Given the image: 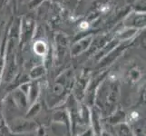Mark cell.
<instances>
[{"instance_id": "7a4b0ae2", "label": "cell", "mask_w": 146, "mask_h": 136, "mask_svg": "<svg viewBox=\"0 0 146 136\" xmlns=\"http://www.w3.org/2000/svg\"><path fill=\"white\" fill-rule=\"evenodd\" d=\"M116 133L118 136H133L129 126L126 123H120L116 125Z\"/></svg>"}, {"instance_id": "8992f818", "label": "cell", "mask_w": 146, "mask_h": 136, "mask_svg": "<svg viewBox=\"0 0 146 136\" xmlns=\"http://www.w3.org/2000/svg\"><path fill=\"white\" fill-rule=\"evenodd\" d=\"M102 136H113L111 133H107V132H105V131H103L102 132Z\"/></svg>"}, {"instance_id": "277c9868", "label": "cell", "mask_w": 146, "mask_h": 136, "mask_svg": "<svg viewBox=\"0 0 146 136\" xmlns=\"http://www.w3.org/2000/svg\"><path fill=\"white\" fill-rule=\"evenodd\" d=\"M38 92H39V89H38V85H32L31 88H30L29 91V100L30 102L33 103L35 100L37 98V95H38Z\"/></svg>"}, {"instance_id": "3957f363", "label": "cell", "mask_w": 146, "mask_h": 136, "mask_svg": "<svg viewBox=\"0 0 146 136\" xmlns=\"http://www.w3.org/2000/svg\"><path fill=\"white\" fill-rule=\"evenodd\" d=\"M15 98H16V101L17 103L20 105V106H22L23 108L26 107L27 105V95L25 94L21 89H18L16 91V94H15Z\"/></svg>"}, {"instance_id": "6da1fadb", "label": "cell", "mask_w": 146, "mask_h": 136, "mask_svg": "<svg viewBox=\"0 0 146 136\" xmlns=\"http://www.w3.org/2000/svg\"><path fill=\"white\" fill-rule=\"evenodd\" d=\"M119 96V85L115 82L104 83L99 87L96 94V103L104 114L110 115L116 106Z\"/></svg>"}, {"instance_id": "5b68a950", "label": "cell", "mask_w": 146, "mask_h": 136, "mask_svg": "<svg viewBox=\"0 0 146 136\" xmlns=\"http://www.w3.org/2000/svg\"><path fill=\"white\" fill-rule=\"evenodd\" d=\"M40 110V105L39 104H35L33 108L30 110V112L27 113V117H32L35 114L38 113V111Z\"/></svg>"}]
</instances>
